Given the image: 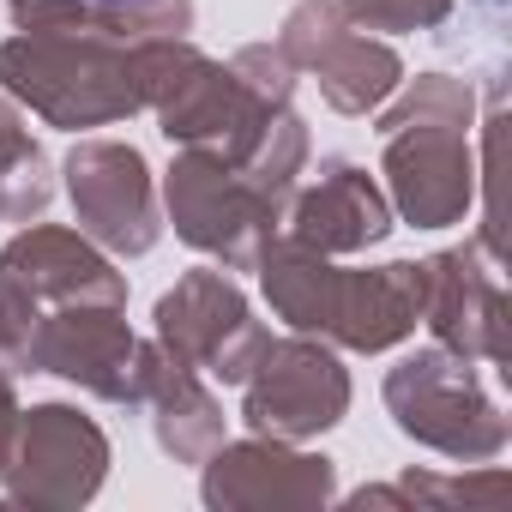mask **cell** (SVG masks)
Wrapping results in <instances>:
<instances>
[{
  "label": "cell",
  "mask_w": 512,
  "mask_h": 512,
  "mask_svg": "<svg viewBox=\"0 0 512 512\" xmlns=\"http://www.w3.org/2000/svg\"><path fill=\"white\" fill-rule=\"evenodd\" d=\"M253 272H260V290L290 332H308L356 356L398 350L422 326V260L338 266L332 253H314L296 235H272Z\"/></svg>",
  "instance_id": "cell-1"
},
{
  "label": "cell",
  "mask_w": 512,
  "mask_h": 512,
  "mask_svg": "<svg viewBox=\"0 0 512 512\" xmlns=\"http://www.w3.org/2000/svg\"><path fill=\"white\" fill-rule=\"evenodd\" d=\"M169 43L175 37L115 43L85 31H19L13 43H0V91L67 133L109 127L151 103Z\"/></svg>",
  "instance_id": "cell-2"
},
{
  "label": "cell",
  "mask_w": 512,
  "mask_h": 512,
  "mask_svg": "<svg viewBox=\"0 0 512 512\" xmlns=\"http://www.w3.org/2000/svg\"><path fill=\"white\" fill-rule=\"evenodd\" d=\"M386 410L398 422V434H410L416 446L458 458V464H488L506 452L512 422L506 410L482 392L476 368L452 350H416L386 374Z\"/></svg>",
  "instance_id": "cell-3"
},
{
  "label": "cell",
  "mask_w": 512,
  "mask_h": 512,
  "mask_svg": "<svg viewBox=\"0 0 512 512\" xmlns=\"http://www.w3.org/2000/svg\"><path fill=\"white\" fill-rule=\"evenodd\" d=\"M163 127L169 145L181 151H211L223 163H247L253 145L266 139L272 115L290 109V103H266L253 97L229 61H211L199 55L187 37H175L163 49V67H157V85H151V103H145Z\"/></svg>",
  "instance_id": "cell-4"
},
{
  "label": "cell",
  "mask_w": 512,
  "mask_h": 512,
  "mask_svg": "<svg viewBox=\"0 0 512 512\" xmlns=\"http://www.w3.org/2000/svg\"><path fill=\"white\" fill-rule=\"evenodd\" d=\"M163 217L175 223V235L217 260L223 272H253L260 247L278 235L284 211L253 187L235 163L211 157V151H181L163 175Z\"/></svg>",
  "instance_id": "cell-5"
},
{
  "label": "cell",
  "mask_w": 512,
  "mask_h": 512,
  "mask_svg": "<svg viewBox=\"0 0 512 512\" xmlns=\"http://www.w3.org/2000/svg\"><path fill=\"white\" fill-rule=\"evenodd\" d=\"M350 416V368L338 362L332 344L290 332L266 338L260 362L241 380V422L272 440H320Z\"/></svg>",
  "instance_id": "cell-6"
},
{
  "label": "cell",
  "mask_w": 512,
  "mask_h": 512,
  "mask_svg": "<svg viewBox=\"0 0 512 512\" xmlns=\"http://www.w3.org/2000/svg\"><path fill=\"white\" fill-rule=\"evenodd\" d=\"M109 482V434L73 404L19 410V440L0 470V500L31 512H73Z\"/></svg>",
  "instance_id": "cell-7"
},
{
  "label": "cell",
  "mask_w": 512,
  "mask_h": 512,
  "mask_svg": "<svg viewBox=\"0 0 512 512\" xmlns=\"http://www.w3.org/2000/svg\"><path fill=\"white\" fill-rule=\"evenodd\" d=\"M278 49L296 73H308L320 85V97L338 115H374L398 85H404V61L392 43H380L374 31L362 37L338 0H296L278 25Z\"/></svg>",
  "instance_id": "cell-8"
},
{
  "label": "cell",
  "mask_w": 512,
  "mask_h": 512,
  "mask_svg": "<svg viewBox=\"0 0 512 512\" xmlns=\"http://www.w3.org/2000/svg\"><path fill=\"white\" fill-rule=\"evenodd\" d=\"M163 362L157 338H139L121 308H49L37 332V368L103 404H145Z\"/></svg>",
  "instance_id": "cell-9"
},
{
  "label": "cell",
  "mask_w": 512,
  "mask_h": 512,
  "mask_svg": "<svg viewBox=\"0 0 512 512\" xmlns=\"http://www.w3.org/2000/svg\"><path fill=\"white\" fill-rule=\"evenodd\" d=\"M151 320H157V344L175 362H187V368H199V374H211L223 386H241L247 368L260 362L266 338H272L260 320H253V308H247V296H241V284L229 272L175 278V290L157 296Z\"/></svg>",
  "instance_id": "cell-10"
},
{
  "label": "cell",
  "mask_w": 512,
  "mask_h": 512,
  "mask_svg": "<svg viewBox=\"0 0 512 512\" xmlns=\"http://www.w3.org/2000/svg\"><path fill=\"white\" fill-rule=\"evenodd\" d=\"M67 175V199L79 217V235H91L103 253L139 260L163 235V211H157V181L139 157V145L127 139H79L61 163Z\"/></svg>",
  "instance_id": "cell-11"
},
{
  "label": "cell",
  "mask_w": 512,
  "mask_h": 512,
  "mask_svg": "<svg viewBox=\"0 0 512 512\" xmlns=\"http://www.w3.org/2000/svg\"><path fill=\"white\" fill-rule=\"evenodd\" d=\"M199 494L217 512H308L326 506L338 494V464L326 452H302L296 440H272V434H253V440H223L205 464H199Z\"/></svg>",
  "instance_id": "cell-12"
},
{
  "label": "cell",
  "mask_w": 512,
  "mask_h": 512,
  "mask_svg": "<svg viewBox=\"0 0 512 512\" xmlns=\"http://www.w3.org/2000/svg\"><path fill=\"white\" fill-rule=\"evenodd\" d=\"M422 326L464 362H512V302L494 284L482 247H446L422 260Z\"/></svg>",
  "instance_id": "cell-13"
},
{
  "label": "cell",
  "mask_w": 512,
  "mask_h": 512,
  "mask_svg": "<svg viewBox=\"0 0 512 512\" xmlns=\"http://www.w3.org/2000/svg\"><path fill=\"white\" fill-rule=\"evenodd\" d=\"M380 175H386L392 217H404L416 229L464 223V211L476 205V187H482L476 181L470 133H458V127H404V133H386Z\"/></svg>",
  "instance_id": "cell-14"
},
{
  "label": "cell",
  "mask_w": 512,
  "mask_h": 512,
  "mask_svg": "<svg viewBox=\"0 0 512 512\" xmlns=\"http://www.w3.org/2000/svg\"><path fill=\"white\" fill-rule=\"evenodd\" d=\"M0 272L43 308H127V278L115 272V260L91 235L61 223L19 229L0 247Z\"/></svg>",
  "instance_id": "cell-15"
},
{
  "label": "cell",
  "mask_w": 512,
  "mask_h": 512,
  "mask_svg": "<svg viewBox=\"0 0 512 512\" xmlns=\"http://www.w3.org/2000/svg\"><path fill=\"white\" fill-rule=\"evenodd\" d=\"M290 235L308 241L314 253H332V260L368 253L392 235V199L362 163L332 157L314 187L290 193Z\"/></svg>",
  "instance_id": "cell-16"
},
{
  "label": "cell",
  "mask_w": 512,
  "mask_h": 512,
  "mask_svg": "<svg viewBox=\"0 0 512 512\" xmlns=\"http://www.w3.org/2000/svg\"><path fill=\"white\" fill-rule=\"evenodd\" d=\"M19 31H85L115 43H157L193 31V0H13Z\"/></svg>",
  "instance_id": "cell-17"
},
{
  "label": "cell",
  "mask_w": 512,
  "mask_h": 512,
  "mask_svg": "<svg viewBox=\"0 0 512 512\" xmlns=\"http://www.w3.org/2000/svg\"><path fill=\"white\" fill-rule=\"evenodd\" d=\"M145 404H151V434H157V446L175 464H205L223 446V404L211 398L205 374L187 368V362H175L169 350H163V362L151 374Z\"/></svg>",
  "instance_id": "cell-18"
},
{
  "label": "cell",
  "mask_w": 512,
  "mask_h": 512,
  "mask_svg": "<svg viewBox=\"0 0 512 512\" xmlns=\"http://www.w3.org/2000/svg\"><path fill=\"white\" fill-rule=\"evenodd\" d=\"M49 199H55L49 157L31 139V127L13 109V97L0 91V223H31V217H43Z\"/></svg>",
  "instance_id": "cell-19"
},
{
  "label": "cell",
  "mask_w": 512,
  "mask_h": 512,
  "mask_svg": "<svg viewBox=\"0 0 512 512\" xmlns=\"http://www.w3.org/2000/svg\"><path fill=\"white\" fill-rule=\"evenodd\" d=\"M374 115H380V139H386V133H404V127H458V133H470V121H476V91H470L464 79H452V73H416V79H404Z\"/></svg>",
  "instance_id": "cell-20"
},
{
  "label": "cell",
  "mask_w": 512,
  "mask_h": 512,
  "mask_svg": "<svg viewBox=\"0 0 512 512\" xmlns=\"http://www.w3.org/2000/svg\"><path fill=\"white\" fill-rule=\"evenodd\" d=\"M392 500L404 512H494L512 500V476L494 464H476L470 476H434V470H410L392 482Z\"/></svg>",
  "instance_id": "cell-21"
},
{
  "label": "cell",
  "mask_w": 512,
  "mask_h": 512,
  "mask_svg": "<svg viewBox=\"0 0 512 512\" xmlns=\"http://www.w3.org/2000/svg\"><path fill=\"white\" fill-rule=\"evenodd\" d=\"M344 19L356 31H380V37H404V31H434L452 19L458 0H338Z\"/></svg>",
  "instance_id": "cell-22"
},
{
  "label": "cell",
  "mask_w": 512,
  "mask_h": 512,
  "mask_svg": "<svg viewBox=\"0 0 512 512\" xmlns=\"http://www.w3.org/2000/svg\"><path fill=\"white\" fill-rule=\"evenodd\" d=\"M500 115L488 121V139H482V163H476V181H488V205H482V253L488 260H506V229H500Z\"/></svg>",
  "instance_id": "cell-23"
},
{
  "label": "cell",
  "mask_w": 512,
  "mask_h": 512,
  "mask_svg": "<svg viewBox=\"0 0 512 512\" xmlns=\"http://www.w3.org/2000/svg\"><path fill=\"white\" fill-rule=\"evenodd\" d=\"M13 440H19V392H13V374L0 368V470L13 458Z\"/></svg>",
  "instance_id": "cell-24"
}]
</instances>
